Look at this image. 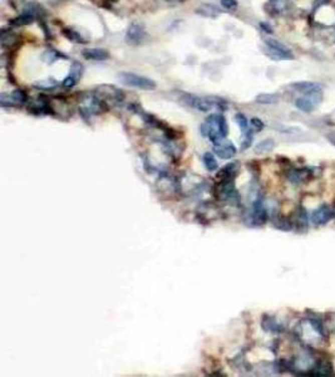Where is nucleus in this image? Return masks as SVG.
Listing matches in <instances>:
<instances>
[{"label":"nucleus","instance_id":"72a5a7b5","mask_svg":"<svg viewBox=\"0 0 335 377\" xmlns=\"http://www.w3.org/2000/svg\"><path fill=\"white\" fill-rule=\"evenodd\" d=\"M260 28H261L265 33H269V34L272 33V27L267 24V23H260Z\"/></svg>","mask_w":335,"mask_h":377},{"label":"nucleus","instance_id":"f8f14e48","mask_svg":"<svg viewBox=\"0 0 335 377\" xmlns=\"http://www.w3.org/2000/svg\"><path fill=\"white\" fill-rule=\"evenodd\" d=\"M290 87L295 92L304 93V95H311V93H319L321 90V84L317 82H307V80H301V82L292 83Z\"/></svg>","mask_w":335,"mask_h":377},{"label":"nucleus","instance_id":"c85d7f7f","mask_svg":"<svg viewBox=\"0 0 335 377\" xmlns=\"http://www.w3.org/2000/svg\"><path fill=\"white\" fill-rule=\"evenodd\" d=\"M270 4H271L274 10H276V12H282V10H285L287 8L289 0H270Z\"/></svg>","mask_w":335,"mask_h":377},{"label":"nucleus","instance_id":"20e7f679","mask_svg":"<svg viewBox=\"0 0 335 377\" xmlns=\"http://www.w3.org/2000/svg\"><path fill=\"white\" fill-rule=\"evenodd\" d=\"M265 44L269 50L267 54L274 59H292L294 58V54L291 53L290 48H287L284 43L279 42V40L269 38V39H265Z\"/></svg>","mask_w":335,"mask_h":377},{"label":"nucleus","instance_id":"a211bd4d","mask_svg":"<svg viewBox=\"0 0 335 377\" xmlns=\"http://www.w3.org/2000/svg\"><path fill=\"white\" fill-rule=\"evenodd\" d=\"M196 13L205 18H217L221 14V10L214 4H202L201 7L197 8Z\"/></svg>","mask_w":335,"mask_h":377},{"label":"nucleus","instance_id":"a878e982","mask_svg":"<svg viewBox=\"0 0 335 377\" xmlns=\"http://www.w3.org/2000/svg\"><path fill=\"white\" fill-rule=\"evenodd\" d=\"M235 121H236V123L239 125L240 130L242 131L244 133L249 132L250 131V121L247 120L246 116L242 115V113H236V116H235Z\"/></svg>","mask_w":335,"mask_h":377},{"label":"nucleus","instance_id":"6ab92c4d","mask_svg":"<svg viewBox=\"0 0 335 377\" xmlns=\"http://www.w3.org/2000/svg\"><path fill=\"white\" fill-rule=\"evenodd\" d=\"M202 163H204L205 168H206L209 172H214L219 168V162H217L216 157L212 152H206L202 156Z\"/></svg>","mask_w":335,"mask_h":377},{"label":"nucleus","instance_id":"1a4fd4ad","mask_svg":"<svg viewBox=\"0 0 335 377\" xmlns=\"http://www.w3.org/2000/svg\"><path fill=\"white\" fill-rule=\"evenodd\" d=\"M334 216V211L330 206L327 205H320L319 208L315 209L314 211L310 215V221H311L314 225H324L327 221L331 220V218Z\"/></svg>","mask_w":335,"mask_h":377},{"label":"nucleus","instance_id":"f704fd0d","mask_svg":"<svg viewBox=\"0 0 335 377\" xmlns=\"http://www.w3.org/2000/svg\"><path fill=\"white\" fill-rule=\"evenodd\" d=\"M167 2H182V0H167Z\"/></svg>","mask_w":335,"mask_h":377},{"label":"nucleus","instance_id":"bb28decb","mask_svg":"<svg viewBox=\"0 0 335 377\" xmlns=\"http://www.w3.org/2000/svg\"><path fill=\"white\" fill-rule=\"evenodd\" d=\"M272 224H274L275 228L280 229V230H290V229H291V223L287 221L286 219L280 218V216L272 218Z\"/></svg>","mask_w":335,"mask_h":377},{"label":"nucleus","instance_id":"f3484780","mask_svg":"<svg viewBox=\"0 0 335 377\" xmlns=\"http://www.w3.org/2000/svg\"><path fill=\"white\" fill-rule=\"evenodd\" d=\"M86 59L88 60H96V62H101V60H106L109 58V53L106 49H101V48H92V49H84L82 53Z\"/></svg>","mask_w":335,"mask_h":377},{"label":"nucleus","instance_id":"c756f323","mask_svg":"<svg viewBox=\"0 0 335 377\" xmlns=\"http://www.w3.org/2000/svg\"><path fill=\"white\" fill-rule=\"evenodd\" d=\"M252 138H254V137H252V131L251 130H250L249 132L244 133V138H242V141H241V150L242 151L247 150V148L251 146Z\"/></svg>","mask_w":335,"mask_h":377},{"label":"nucleus","instance_id":"aec40b11","mask_svg":"<svg viewBox=\"0 0 335 377\" xmlns=\"http://www.w3.org/2000/svg\"><path fill=\"white\" fill-rule=\"evenodd\" d=\"M279 100L280 96L277 93H261L255 98V101L260 105H275L279 102Z\"/></svg>","mask_w":335,"mask_h":377},{"label":"nucleus","instance_id":"f257e3e1","mask_svg":"<svg viewBox=\"0 0 335 377\" xmlns=\"http://www.w3.org/2000/svg\"><path fill=\"white\" fill-rule=\"evenodd\" d=\"M200 132L204 137H207L214 145L222 142L229 133L227 121L221 113H212L200 126Z\"/></svg>","mask_w":335,"mask_h":377},{"label":"nucleus","instance_id":"dca6fc26","mask_svg":"<svg viewBox=\"0 0 335 377\" xmlns=\"http://www.w3.org/2000/svg\"><path fill=\"white\" fill-rule=\"evenodd\" d=\"M261 326H262V328H264V331L269 332V333H281V332L285 329V327L271 316L262 317Z\"/></svg>","mask_w":335,"mask_h":377},{"label":"nucleus","instance_id":"cd10ccee","mask_svg":"<svg viewBox=\"0 0 335 377\" xmlns=\"http://www.w3.org/2000/svg\"><path fill=\"white\" fill-rule=\"evenodd\" d=\"M69 74L73 75L76 79H81L82 75H83V65L81 64V63L78 62H74L73 64H72L71 67V72H69Z\"/></svg>","mask_w":335,"mask_h":377},{"label":"nucleus","instance_id":"393cba45","mask_svg":"<svg viewBox=\"0 0 335 377\" xmlns=\"http://www.w3.org/2000/svg\"><path fill=\"white\" fill-rule=\"evenodd\" d=\"M33 20H34V18L32 17V15L27 14V13H23L21 17H18V18H16V19L11 20V22H9V24L13 25V27H22V25L31 24V23H33Z\"/></svg>","mask_w":335,"mask_h":377},{"label":"nucleus","instance_id":"7c9ffc66","mask_svg":"<svg viewBox=\"0 0 335 377\" xmlns=\"http://www.w3.org/2000/svg\"><path fill=\"white\" fill-rule=\"evenodd\" d=\"M77 83H78V79H76V78H74L73 75L68 74L63 79V83H62V85H63L64 88H67V89H71V88H73L74 85L77 84Z\"/></svg>","mask_w":335,"mask_h":377},{"label":"nucleus","instance_id":"9b49d317","mask_svg":"<svg viewBox=\"0 0 335 377\" xmlns=\"http://www.w3.org/2000/svg\"><path fill=\"white\" fill-rule=\"evenodd\" d=\"M144 38H146V30L142 25L136 24V23L132 24L126 33V42L131 45L141 44Z\"/></svg>","mask_w":335,"mask_h":377},{"label":"nucleus","instance_id":"9d476101","mask_svg":"<svg viewBox=\"0 0 335 377\" xmlns=\"http://www.w3.org/2000/svg\"><path fill=\"white\" fill-rule=\"evenodd\" d=\"M237 152V148L231 141L224 140L222 142L214 145V153L217 157L222 158V160H230L234 157Z\"/></svg>","mask_w":335,"mask_h":377},{"label":"nucleus","instance_id":"b1692460","mask_svg":"<svg viewBox=\"0 0 335 377\" xmlns=\"http://www.w3.org/2000/svg\"><path fill=\"white\" fill-rule=\"evenodd\" d=\"M62 32H63L64 37H66L68 40H71V42L78 43V44H79V43H86L84 38L82 37V35L79 34V33L77 32V30L69 29V28H64V29L62 30Z\"/></svg>","mask_w":335,"mask_h":377},{"label":"nucleus","instance_id":"0eeeda50","mask_svg":"<svg viewBox=\"0 0 335 377\" xmlns=\"http://www.w3.org/2000/svg\"><path fill=\"white\" fill-rule=\"evenodd\" d=\"M96 92L106 103H121L124 98L122 90L118 89L117 87H114V85L102 84L97 88Z\"/></svg>","mask_w":335,"mask_h":377},{"label":"nucleus","instance_id":"f03ea898","mask_svg":"<svg viewBox=\"0 0 335 377\" xmlns=\"http://www.w3.org/2000/svg\"><path fill=\"white\" fill-rule=\"evenodd\" d=\"M107 103L97 95L96 90L83 92L79 97V112L84 118L99 115L103 111H107Z\"/></svg>","mask_w":335,"mask_h":377},{"label":"nucleus","instance_id":"2f4dec72","mask_svg":"<svg viewBox=\"0 0 335 377\" xmlns=\"http://www.w3.org/2000/svg\"><path fill=\"white\" fill-rule=\"evenodd\" d=\"M250 125H251L252 130L256 131V132H259V131L264 130V127H265L264 122H262V121L260 120V118H257V117L251 118V120H250Z\"/></svg>","mask_w":335,"mask_h":377},{"label":"nucleus","instance_id":"5701e85b","mask_svg":"<svg viewBox=\"0 0 335 377\" xmlns=\"http://www.w3.org/2000/svg\"><path fill=\"white\" fill-rule=\"evenodd\" d=\"M42 57H43L44 62L48 63V64H51V63H54L56 60H58L59 58H66L63 54H62V53H59L58 50L53 49V48H48V49H47L46 52L43 53V55H42Z\"/></svg>","mask_w":335,"mask_h":377},{"label":"nucleus","instance_id":"ddd939ff","mask_svg":"<svg viewBox=\"0 0 335 377\" xmlns=\"http://www.w3.org/2000/svg\"><path fill=\"white\" fill-rule=\"evenodd\" d=\"M21 37H19L17 33L12 32V30H7L3 29L2 32V48L3 49H13V48H17L19 44H21Z\"/></svg>","mask_w":335,"mask_h":377},{"label":"nucleus","instance_id":"4468645a","mask_svg":"<svg viewBox=\"0 0 335 377\" xmlns=\"http://www.w3.org/2000/svg\"><path fill=\"white\" fill-rule=\"evenodd\" d=\"M311 374L315 376H332L334 374V368H332L331 363L326 359H317L315 361L314 366L311 368Z\"/></svg>","mask_w":335,"mask_h":377},{"label":"nucleus","instance_id":"412c9836","mask_svg":"<svg viewBox=\"0 0 335 377\" xmlns=\"http://www.w3.org/2000/svg\"><path fill=\"white\" fill-rule=\"evenodd\" d=\"M275 147V141L272 138H265V140L260 141L259 143L255 147V151L256 153H265V152H270L271 150H274Z\"/></svg>","mask_w":335,"mask_h":377},{"label":"nucleus","instance_id":"7ed1b4c3","mask_svg":"<svg viewBox=\"0 0 335 377\" xmlns=\"http://www.w3.org/2000/svg\"><path fill=\"white\" fill-rule=\"evenodd\" d=\"M117 78H118V80L122 83V84L128 85V87L139 88V89L151 90L157 87L156 82H154L153 79L143 77V75L136 74V73L121 72L117 74Z\"/></svg>","mask_w":335,"mask_h":377},{"label":"nucleus","instance_id":"473e14b6","mask_svg":"<svg viewBox=\"0 0 335 377\" xmlns=\"http://www.w3.org/2000/svg\"><path fill=\"white\" fill-rule=\"evenodd\" d=\"M221 5L227 10H236L239 7L237 0H221Z\"/></svg>","mask_w":335,"mask_h":377},{"label":"nucleus","instance_id":"2eb2a0df","mask_svg":"<svg viewBox=\"0 0 335 377\" xmlns=\"http://www.w3.org/2000/svg\"><path fill=\"white\" fill-rule=\"evenodd\" d=\"M237 172H239V162L236 161H232V162L227 163L226 166L220 170V172L217 173V178L220 180H235Z\"/></svg>","mask_w":335,"mask_h":377},{"label":"nucleus","instance_id":"423d86ee","mask_svg":"<svg viewBox=\"0 0 335 377\" xmlns=\"http://www.w3.org/2000/svg\"><path fill=\"white\" fill-rule=\"evenodd\" d=\"M321 95L319 93H311V95H304L302 97L297 98L295 101V106H296L297 110L302 111L305 113H310L315 110V108L319 107V105L321 103Z\"/></svg>","mask_w":335,"mask_h":377},{"label":"nucleus","instance_id":"4be33fe9","mask_svg":"<svg viewBox=\"0 0 335 377\" xmlns=\"http://www.w3.org/2000/svg\"><path fill=\"white\" fill-rule=\"evenodd\" d=\"M34 85H36L38 89L51 90V89H53V88H56L57 85H58V80H57L56 78H53V77H49V78H47V79L38 80V82H37Z\"/></svg>","mask_w":335,"mask_h":377},{"label":"nucleus","instance_id":"39448f33","mask_svg":"<svg viewBox=\"0 0 335 377\" xmlns=\"http://www.w3.org/2000/svg\"><path fill=\"white\" fill-rule=\"evenodd\" d=\"M28 101V95L24 89H16L12 93H2L0 105L2 107H18Z\"/></svg>","mask_w":335,"mask_h":377},{"label":"nucleus","instance_id":"6e6552de","mask_svg":"<svg viewBox=\"0 0 335 377\" xmlns=\"http://www.w3.org/2000/svg\"><path fill=\"white\" fill-rule=\"evenodd\" d=\"M28 111L33 115H53L52 113L51 98L46 96H38L28 106Z\"/></svg>","mask_w":335,"mask_h":377}]
</instances>
